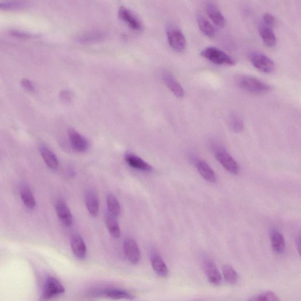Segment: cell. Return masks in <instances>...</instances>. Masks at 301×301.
<instances>
[{"label":"cell","instance_id":"6da1fadb","mask_svg":"<svg viewBox=\"0 0 301 301\" xmlns=\"http://www.w3.org/2000/svg\"><path fill=\"white\" fill-rule=\"evenodd\" d=\"M237 83L241 89L254 95H265L269 93L272 89L269 84L251 76L242 75L238 77Z\"/></svg>","mask_w":301,"mask_h":301},{"label":"cell","instance_id":"7a4b0ae2","mask_svg":"<svg viewBox=\"0 0 301 301\" xmlns=\"http://www.w3.org/2000/svg\"><path fill=\"white\" fill-rule=\"evenodd\" d=\"M201 56L219 66H232L235 64L234 58L225 52L213 47L204 48L201 52Z\"/></svg>","mask_w":301,"mask_h":301},{"label":"cell","instance_id":"3957f363","mask_svg":"<svg viewBox=\"0 0 301 301\" xmlns=\"http://www.w3.org/2000/svg\"><path fill=\"white\" fill-rule=\"evenodd\" d=\"M215 156L222 166L233 175L239 173V166L236 161L229 155L225 149L216 147L214 151Z\"/></svg>","mask_w":301,"mask_h":301},{"label":"cell","instance_id":"277c9868","mask_svg":"<svg viewBox=\"0 0 301 301\" xmlns=\"http://www.w3.org/2000/svg\"><path fill=\"white\" fill-rule=\"evenodd\" d=\"M64 292V288L60 281L56 278L49 277L45 281L42 299L44 301L49 300Z\"/></svg>","mask_w":301,"mask_h":301},{"label":"cell","instance_id":"5b68a950","mask_svg":"<svg viewBox=\"0 0 301 301\" xmlns=\"http://www.w3.org/2000/svg\"><path fill=\"white\" fill-rule=\"evenodd\" d=\"M253 66L261 72L270 74L276 70V64L269 57L262 53H254L251 57Z\"/></svg>","mask_w":301,"mask_h":301},{"label":"cell","instance_id":"8992f818","mask_svg":"<svg viewBox=\"0 0 301 301\" xmlns=\"http://www.w3.org/2000/svg\"><path fill=\"white\" fill-rule=\"evenodd\" d=\"M167 39L170 47L174 50L181 52L185 50L187 41L183 32L176 28L168 29Z\"/></svg>","mask_w":301,"mask_h":301},{"label":"cell","instance_id":"52a82bcc","mask_svg":"<svg viewBox=\"0 0 301 301\" xmlns=\"http://www.w3.org/2000/svg\"><path fill=\"white\" fill-rule=\"evenodd\" d=\"M203 267L209 282L214 286H219L221 283L222 277L214 262L211 259L206 258L203 261Z\"/></svg>","mask_w":301,"mask_h":301},{"label":"cell","instance_id":"ba28073f","mask_svg":"<svg viewBox=\"0 0 301 301\" xmlns=\"http://www.w3.org/2000/svg\"><path fill=\"white\" fill-rule=\"evenodd\" d=\"M150 256L152 267L155 273L161 277H167L169 274V270L159 252L153 249L151 251Z\"/></svg>","mask_w":301,"mask_h":301},{"label":"cell","instance_id":"9c48e42d","mask_svg":"<svg viewBox=\"0 0 301 301\" xmlns=\"http://www.w3.org/2000/svg\"><path fill=\"white\" fill-rule=\"evenodd\" d=\"M55 208L58 218L60 219L61 222L68 227H70L73 225V218L71 214L70 210L68 207L67 203L64 200H58L55 204Z\"/></svg>","mask_w":301,"mask_h":301},{"label":"cell","instance_id":"30bf717a","mask_svg":"<svg viewBox=\"0 0 301 301\" xmlns=\"http://www.w3.org/2000/svg\"><path fill=\"white\" fill-rule=\"evenodd\" d=\"M124 251L126 257L131 263L136 264L141 260V253L138 245L134 239L128 238L124 242Z\"/></svg>","mask_w":301,"mask_h":301},{"label":"cell","instance_id":"8fae6325","mask_svg":"<svg viewBox=\"0 0 301 301\" xmlns=\"http://www.w3.org/2000/svg\"><path fill=\"white\" fill-rule=\"evenodd\" d=\"M118 15L122 21L126 22L129 27L134 30H141L142 26L140 19L127 8L121 6L118 10Z\"/></svg>","mask_w":301,"mask_h":301},{"label":"cell","instance_id":"7c38bea8","mask_svg":"<svg viewBox=\"0 0 301 301\" xmlns=\"http://www.w3.org/2000/svg\"><path fill=\"white\" fill-rule=\"evenodd\" d=\"M162 76H163L164 82L167 84L171 92L178 98H183L185 95L184 90L173 74L169 71H165Z\"/></svg>","mask_w":301,"mask_h":301},{"label":"cell","instance_id":"4fadbf2b","mask_svg":"<svg viewBox=\"0 0 301 301\" xmlns=\"http://www.w3.org/2000/svg\"><path fill=\"white\" fill-rule=\"evenodd\" d=\"M69 135L71 146L74 150L79 152V153H84L89 148L88 141L75 129H70L69 131Z\"/></svg>","mask_w":301,"mask_h":301},{"label":"cell","instance_id":"5bb4252c","mask_svg":"<svg viewBox=\"0 0 301 301\" xmlns=\"http://www.w3.org/2000/svg\"><path fill=\"white\" fill-rule=\"evenodd\" d=\"M194 164L198 170L200 174L203 179L209 183H215L216 181V175L214 171L210 167L205 161L202 160L196 159L194 160Z\"/></svg>","mask_w":301,"mask_h":301},{"label":"cell","instance_id":"9a60e30c","mask_svg":"<svg viewBox=\"0 0 301 301\" xmlns=\"http://www.w3.org/2000/svg\"><path fill=\"white\" fill-rule=\"evenodd\" d=\"M206 11L213 23L222 27L225 24V18L220 11L218 6L213 2H208L206 4Z\"/></svg>","mask_w":301,"mask_h":301},{"label":"cell","instance_id":"2e32d148","mask_svg":"<svg viewBox=\"0 0 301 301\" xmlns=\"http://www.w3.org/2000/svg\"><path fill=\"white\" fill-rule=\"evenodd\" d=\"M71 247L75 256L80 259L86 257L87 248L83 239L79 234L74 235L71 239Z\"/></svg>","mask_w":301,"mask_h":301},{"label":"cell","instance_id":"e0dca14e","mask_svg":"<svg viewBox=\"0 0 301 301\" xmlns=\"http://www.w3.org/2000/svg\"><path fill=\"white\" fill-rule=\"evenodd\" d=\"M270 239L274 251L278 254H283L286 247V241L283 234L277 229H273L270 232Z\"/></svg>","mask_w":301,"mask_h":301},{"label":"cell","instance_id":"ac0fdd59","mask_svg":"<svg viewBox=\"0 0 301 301\" xmlns=\"http://www.w3.org/2000/svg\"><path fill=\"white\" fill-rule=\"evenodd\" d=\"M86 203L90 214L96 217L99 213V201L96 193L93 190L87 191L86 194Z\"/></svg>","mask_w":301,"mask_h":301},{"label":"cell","instance_id":"d6986e66","mask_svg":"<svg viewBox=\"0 0 301 301\" xmlns=\"http://www.w3.org/2000/svg\"><path fill=\"white\" fill-rule=\"evenodd\" d=\"M102 296H105L108 299L117 300H133L135 296L133 294L128 292V291L116 289H108L103 290Z\"/></svg>","mask_w":301,"mask_h":301},{"label":"cell","instance_id":"ffe728a7","mask_svg":"<svg viewBox=\"0 0 301 301\" xmlns=\"http://www.w3.org/2000/svg\"><path fill=\"white\" fill-rule=\"evenodd\" d=\"M260 32L262 40L268 47H273L277 44L276 34L272 29L268 26L261 23L260 25Z\"/></svg>","mask_w":301,"mask_h":301},{"label":"cell","instance_id":"44dd1931","mask_svg":"<svg viewBox=\"0 0 301 301\" xmlns=\"http://www.w3.org/2000/svg\"><path fill=\"white\" fill-rule=\"evenodd\" d=\"M125 160L129 166L135 169L148 171V172L153 170V167L150 164L135 155L127 154L125 155Z\"/></svg>","mask_w":301,"mask_h":301},{"label":"cell","instance_id":"7402d4cb","mask_svg":"<svg viewBox=\"0 0 301 301\" xmlns=\"http://www.w3.org/2000/svg\"><path fill=\"white\" fill-rule=\"evenodd\" d=\"M105 37L106 34L104 32L95 30L87 32L86 33L79 35L77 38V40L82 43H90L101 41Z\"/></svg>","mask_w":301,"mask_h":301},{"label":"cell","instance_id":"603a6c76","mask_svg":"<svg viewBox=\"0 0 301 301\" xmlns=\"http://www.w3.org/2000/svg\"><path fill=\"white\" fill-rule=\"evenodd\" d=\"M40 153L48 167L51 170H56L59 163L53 152L47 147H42L40 148Z\"/></svg>","mask_w":301,"mask_h":301},{"label":"cell","instance_id":"cb8c5ba5","mask_svg":"<svg viewBox=\"0 0 301 301\" xmlns=\"http://www.w3.org/2000/svg\"><path fill=\"white\" fill-rule=\"evenodd\" d=\"M197 23L201 31L209 38H213L215 36V31L213 26L209 22L208 19L203 17V15L198 14L197 16Z\"/></svg>","mask_w":301,"mask_h":301},{"label":"cell","instance_id":"d4e9b609","mask_svg":"<svg viewBox=\"0 0 301 301\" xmlns=\"http://www.w3.org/2000/svg\"><path fill=\"white\" fill-rule=\"evenodd\" d=\"M20 196L25 205L29 209H34L36 205V202L31 191L27 186H22L20 188Z\"/></svg>","mask_w":301,"mask_h":301},{"label":"cell","instance_id":"484cf974","mask_svg":"<svg viewBox=\"0 0 301 301\" xmlns=\"http://www.w3.org/2000/svg\"><path fill=\"white\" fill-rule=\"evenodd\" d=\"M228 123L232 131L235 132V133H239V132L243 131L244 128V121L237 113H231L229 115Z\"/></svg>","mask_w":301,"mask_h":301},{"label":"cell","instance_id":"4316f807","mask_svg":"<svg viewBox=\"0 0 301 301\" xmlns=\"http://www.w3.org/2000/svg\"><path fill=\"white\" fill-rule=\"evenodd\" d=\"M222 274L226 281L230 284H236L239 280L238 275L231 265L226 264L222 267Z\"/></svg>","mask_w":301,"mask_h":301},{"label":"cell","instance_id":"83f0119b","mask_svg":"<svg viewBox=\"0 0 301 301\" xmlns=\"http://www.w3.org/2000/svg\"><path fill=\"white\" fill-rule=\"evenodd\" d=\"M106 227L108 229L109 234L115 238H118L121 235L120 228H119L117 221L114 216L108 215L106 219Z\"/></svg>","mask_w":301,"mask_h":301},{"label":"cell","instance_id":"f1b7e54d","mask_svg":"<svg viewBox=\"0 0 301 301\" xmlns=\"http://www.w3.org/2000/svg\"><path fill=\"white\" fill-rule=\"evenodd\" d=\"M106 203H107L108 208L112 216H118L121 213V206L116 197L109 194L106 197Z\"/></svg>","mask_w":301,"mask_h":301},{"label":"cell","instance_id":"f546056e","mask_svg":"<svg viewBox=\"0 0 301 301\" xmlns=\"http://www.w3.org/2000/svg\"><path fill=\"white\" fill-rule=\"evenodd\" d=\"M248 301H281L279 298L271 291H265L252 297Z\"/></svg>","mask_w":301,"mask_h":301},{"label":"cell","instance_id":"4dcf8cb0","mask_svg":"<svg viewBox=\"0 0 301 301\" xmlns=\"http://www.w3.org/2000/svg\"><path fill=\"white\" fill-rule=\"evenodd\" d=\"M26 6L27 4L25 2L22 1L0 2V9H6V10L24 8Z\"/></svg>","mask_w":301,"mask_h":301},{"label":"cell","instance_id":"1f68e13d","mask_svg":"<svg viewBox=\"0 0 301 301\" xmlns=\"http://www.w3.org/2000/svg\"><path fill=\"white\" fill-rule=\"evenodd\" d=\"M263 23L272 28L276 24V19L270 13H265L263 15Z\"/></svg>","mask_w":301,"mask_h":301},{"label":"cell","instance_id":"d6a6232c","mask_svg":"<svg viewBox=\"0 0 301 301\" xmlns=\"http://www.w3.org/2000/svg\"><path fill=\"white\" fill-rule=\"evenodd\" d=\"M21 85L25 90L28 91L29 92H34L35 91L34 84L28 79H22L21 81Z\"/></svg>","mask_w":301,"mask_h":301},{"label":"cell","instance_id":"836d02e7","mask_svg":"<svg viewBox=\"0 0 301 301\" xmlns=\"http://www.w3.org/2000/svg\"><path fill=\"white\" fill-rule=\"evenodd\" d=\"M73 93L69 90H64L60 93V97L61 100L65 102H69L73 99Z\"/></svg>","mask_w":301,"mask_h":301},{"label":"cell","instance_id":"e575fe53","mask_svg":"<svg viewBox=\"0 0 301 301\" xmlns=\"http://www.w3.org/2000/svg\"><path fill=\"white\" fill-rule=\"evenodd\" d=\"M10 34L12 35L13 37L22 38H28L32 37V35L30 34L26 33V32L17 30L11 31Z\"/></svg>","mask_w":301,"mask_h":301},{"label":"cell","instance_id":"d590c367","mask_svg":"<svg viewBox=\"0 0 301 301\" xmlns=\"http://www.w3.org/2000/svg\"><path fill=\"white\" fill-rule=\"evenodd\" d=\"M297 247L298 248V250H299V254L301 253V237L300 235H299V237L297 238Z\"/></svg>","mask_w":301,"mask_h":301}]
</instances>
